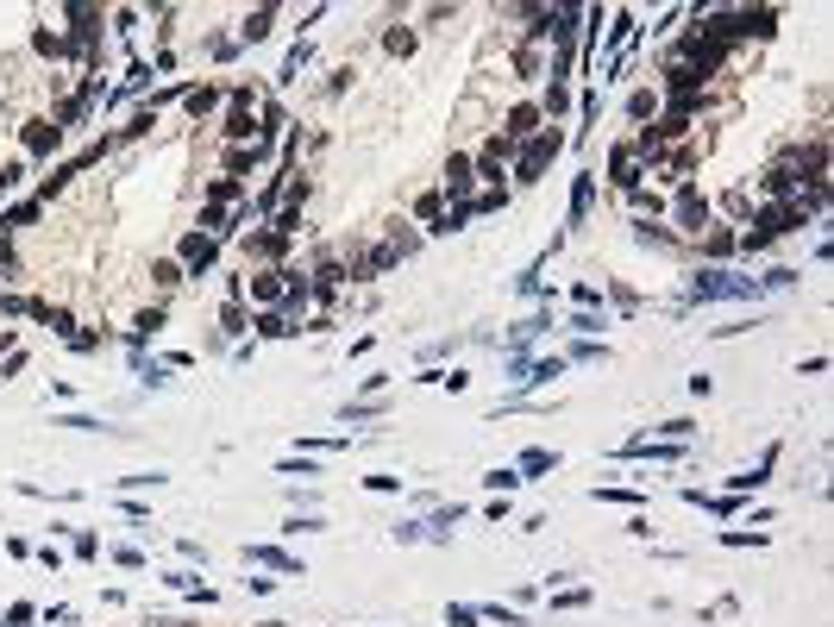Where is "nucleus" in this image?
<instances>
[{
  "label": "nucleus",
  "mask_w": 834,
  "mask_h": 627,
  "mask_svg": "<svg viewBox=\"0 0 834 627\" xmlns=\"http://www.w3.org/2000/svg\"><path fill=\"white\" fill-rule=\"evenodd\" d=\"M471 182H477V170H471L464 157H452V164H446V195H471Z\"/></svg>",
  "instance_id": "7ed1b4c3"
},
{
  "label": "nucleus",
  "mask_w": 834,
  "mask_h": 627,
  "mask_svg": "<svg viewBox=\"0 0 834 627\" xmlns=\"http://www.w3.org/2000/svg\"><path fill=\"white\" fill-rule=\"evenodd\" d=\"M270 19H276L270 7H264V13H251V19H245V38H264V32H270Z\"/></svg>",
  "instance_id": "39448f33"
},
{
  "label": "nucleus",
  "mask_w": 834,
  "mask_h": 627,
  "mask_svg": "<svg viewBox=\"0 0 834 627\" xmlns=\"http://www.w3.org/2000/svg\"><path fill=\"white\" fill-rule=\"evenodd\" d=\"M677 220H684V233H697V226L709 220V201H703L697 188H677Z\"/></svg>",
  "instance_id": "f03ea898"
},
{
  "label": "nucleus",
  "mask_w": 834,
  "mask_h": 627,
  "mask_svg": "<svg viewBox=\"0 0 834 627\" xmlns=\"http://www.w3.org/2000/svg\"><path fill=\"white\" fill-rule=\"evenodd\" d=\"M151 276H157V289H176V283H182V276H176V264H170V257H164V264H151Z\"/></svg>",
  "instance_id": "20e7f679"
},
{
  "label": "nucleus",
  "mask_w": 834,
  "mask_h": 627,
  "mask_svg": "<svg viewBox=\"0 0 834 627\" xmlns=\"http://www.w3.org/2000/svg\"><path fill=\"white\" fill-rule=\"evenodd\" d=\"M552 151H559V132H533V138H527V151H521V170H515V176H521V182H533V176H539V164H546Z\"/></svg>",
  "instance_id": "f257e3e1"
}]
</instances>
